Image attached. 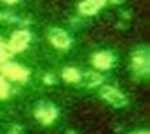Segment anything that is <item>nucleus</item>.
Segmentation results:
<instances>
[{
	"instance_id": "obj_1",
	"label": "nucleus",
	"mask_w": 150,
	"mask_h": 134,
	"mask_svg": "<svg viewBox=\"0 0 150 134\" xmlns=\"http://www.w3.org/2000/svg\"><path fill=\"white\" fill-rule=\"evenodd\" d=\"M132 70L139 75H144L149 72V50L139 49L131 56Z\"/></svg>"
},
{
	"instance_id": "obj_2",
	"label": "nucleus",
	"mask_w": 150,
	"mask_h": 134,
	"mask_svg": "<svg viewBox=\"0 0 150 134\" xmlns=\"http://www.w3.org/2000/svg\"><path fill=\"white\" fill-rule=\"evenodd\" d=\"M100 96L103 97L105 101L112 104L115 107H123L127 105V98L126 96L122 93L119 89L110 87V86H104L100 89Z\"/></svg>"
},
{
	"instance_id": "obj_3",
	"label": "nucleus",
	"mask_w": 150,
	"mask_h": 134,
	"mask_svg": "<svg viewBox=\"0 0 150 134\" xmlns=\"http://www.w3.org/2000/svg\"><path fill=\"white\" fill-rule=\"evenodd\" d=\"M30 41H31V33L26 29H18L13 32L8 47L11 53H19L28 46Z\"/></svg>"
},
{
	"instance_id": "obj_4",
	"label": "nucleus",
	"mask_w": 150,
	"mask_h": 134,
	"mask_svg": "<svg viewBox=\"0 0 150 134\" xmlns=\"http://www.w3.org/2000/svg\"><path fill=\"white\" fill-rule=\"evenodd\" d=\"M58 115V110L53 104H49V102H44L35 110V116L36 119L39 120L42 124H50L55 120Z\"/></svg>"
},
{
	"instance_id": "obj_5",
	"label": "nucleus",
	"mask_w": 150,
	"mask_h": 134,
	"mask_svg": "<svg viewBox=\"0 0 150 134\" xmlns=\"http://www.w3.org/2000/svg\"><path fill=\"white\" fill-rule=\"evenodd\" d=\"M49 40L57 49H68L71 46V37L64 29L60 28H53L49 33Z\"/></svg>"
},
{
	"instance_id": "obj_6",
	"label": "nucleus",
	"mask_w": 150,
	"mask_h": 134,
	"mask_svg": "<svg viewBox=\"0 0 150 134\" xmlns=\"http://www.w3.org/2000/svg\"><path fill=\"white\" fill-rule=\"evenodd\" d=\"M3 74L14 81H26L28 77V70L17 64H8L1 68Z\"/></svg>"
},
{
	"instance_id": "obj_7",
	"label": "nucleus",
	"mask_w": 150,
	"mask_h": 134,
	"mask_svg": "<svg viewBox=\"0 0 150 134\" xmlns=\"http://www.w3.org/2000/svg\"><path fill=\"white\" fill-rule=\"evenodd\" d=\"M107 0H85L80 5H78V10L85 15H94L104 6Z\"/></svg>"
},
{
	"instance_id": "obj_8",
	"label": "nucleus",
	"mask_w": 150,
	"mask_h": 134,
	"mask_svg": "<svg viewBox=\"0 0 150 134\" xmlns=\"http://www.w3.org/2000/svg\"><path fill=\"white\" fill-rule=\"evenodd\" d=\"M113 61H114L113 55L110 53H108V51L98 53V54H95L93 58V64L98 69H103V70L109 69V68L113 65Z\"/></svg>"
},
{
	"instance_id": "obj_9",
	"label": "nucleus",
	"mask_w": 150,
	"mask_h": 134,
	"mask_svg": "<svg viewBox=\"0 0 150 134\" xmlns=\"http://www.w3.org/2000/svg\"><path fill=\"white\" fill-rule=\"evenodd\" d=\"M62 77L66 82H71V83H76V82H80L81 78H82V74L80 73V70L76 69L73 67H67L64 68L62 72Z\"/></svg>"
},
{
	"instance_id": "obj_10",
	"label": "nucleus",
	"mask_w": 150,
	"mask_h": 134,
	"mask_svg": "<svg viewBox=\"0 0 150 134\" xmlns=\"http://www.w3.org/2000/svg\"><path fill=\"white\" fill-rule=\"evenodd\" d=\"M83 79H85L86 86H88V87H95V86H99L101 83L103 78H101V75L95 73V72H87V73L83 75Z\"/></svg>"
},
{
	"instance_id": "obj_11",
	"label": "nucleus",
	"mask_w": 150,
	"mask_h": 134,
	"mask_svg": "<svg viewBox=\"0 0 150 134\" xmlns=\"http://www.w3.org/2000/svg\"><path fill=\"white\" fill-rule=\"evenodd\" d=\"M11 55V50H9V47L6 46V45L3 43L1 39H0V61L3 60H6V58Z\"/></svg>"
},
{
	"instance_id": "obj_12",
	"label": "nucleus",
	"mask_w": 150,
	"mask_h": 134,
	"mask_svg": "<svg viewBox=\"0 0 150 134\" xmlns=\"http://www.w3.org/2000/svg\"><path fill=\"white\" fill-rule=\"evenodd\" d=\"M19 18L18 17H14L13 14H9V13H1L0 12V22H18Z\"/></svg>"
},
{
	"instance_id": "obj_13",
	"label": "nucleus",
	"mask_w": 150,
	"mask_h": 134,
	"mask_svg": "<svg viewBox=\"0 0 150 134\" xmlns=\"http://www.w3.org/2000/svg\"><path fill=\"white\" fill-rule=\"evenodd\" d=\"M6 95H8V84L0 77V98H4Z\"/></svg>"
},
{
	"instance_id": "obj_14",
	"label": "nucleus",
	"mask_w": 150,
	"mask_h": 134,
	"mask_svg": "<svg viewBox=\"0 0 150 134\" xmlns=\"http://www.w3.org/2000/svg\"><path fill=\"white\" fill-rule=\"evenodd\" d=\"M1 1H4V3H8V4H14V3L19 1V0H1Z\"/></svg>"
},
{
	"instance_id": "obj_15",
	"label": "nucleus",
	"mask_w": 150,
	"mask_h": 134,
	"mask_svg": "<svg viewBox=\"0 0 150 134\" xmlns=\"http://www.w3.org/2000/svg\"><path fill=\"white\" fill-rule=\"evenodd\" d=\"M109 1H112V3H114V4H121L123 0H109Z\"/></svg>"
},
{
	"instance_id": "obj_16",
	"label": "nucleus",
	"mask_w": 150,
	"mask_h": 134,
	"mask_svg": "<svg viewBox=\"0 0 150 134\" xmlns=\"http://www.w3.org/2000/svg\"><path fill=\"white\" fill-rule=\"evenodd\" d=\"M131 134H149V132H135V133H131Z\"/></svg>"
}]
</instances>
